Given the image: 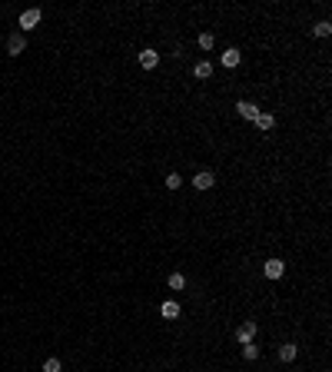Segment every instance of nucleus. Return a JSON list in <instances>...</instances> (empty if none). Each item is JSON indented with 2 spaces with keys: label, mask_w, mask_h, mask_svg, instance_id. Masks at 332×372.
Instances as JSON below:
<instances>
[{
  "label": "nucleus",
  "mask_w": 332,
  "mask_h": 372,
  "mask_svg": "<svg viewBox=\"0 0 332 372\" xmlns=\"http://www.w3.org/2000/svg\"><path fill=\"white\" fill-rule=\"evenodd\" d=\"M23 50H27V40H23V33H20V30L10 33V37H7V54H10V57H20Z\"/></svg>",
  "instance_id": "nucleus-1"
},
{
  "label": "nucleus",
  "mask_w": 332,
  "mask_h": 372,
  "mask_svg": "<svg viewBox=\"0 0 332 372\" xmlns=\"http://www.w3.org/2000/svg\"><path fill=\"white\" fill-rule=\"evenodd\" d=\"M193 186H196L199 193H206V189H213V186H216V176H213L210 170H203V173L193 176Z\"/></svg>",
  "instance_id": "nucleus-2"
},
{
  "label": "nucleus",
  "mask_w": 332,
  "mask_h": 372,
  "mask_svg": "<svg viewBox=\"0 0 332 372\" xmlns=\"http://www.w3.org/2000/svg\"><path fill=\"white\" fill-rule=\"evenodd\" d=\"M253 339H256V322L249 319V322H243V326L236 329V342H239V346H246V342H253Z\"/></svg>",
  "instance_id": "nucleus-3"
},
{
  "label": "nucleus",
  "mask_w": 332,
  "mask_h": 372,
  "mask_svg": "<svg viewBox=\"0 0 332 372\" xmlns=\"http://www.w3.org/2000/svg\"><path fill=\"white\" fill-rule=\"evenodd\" d=\"M40 17H44V13L37 10V7H30V10H23V13H20V30H33V27L40 23Z\"/></svg>",
  "instance_id": "nucleus-4"
},
{
  "label": "nucleus",
  "mask_w": 332,
  "mask_h": 372,
  "mask_svg": "<svg viewBox=\"0 0 332 372\" xmlns=\"http://www.w3.org/2000/svg\"><path fill=\"white\" fill-rule=\"evenodd\" d=\"M236 113H239L243 120H256V117H259V107H256L253 100H239V103H236Z\"/></svg>",
  "instance_id": "nucleus-5"
},
{
  "label": "nucleus",
  "mask_w": 332,
  "mask_h": 372,
  "mask_svg": "<svg viewBox=\"0 0 332 372\" xmlns=\"http://www.w3.org/2000/svg\"><path fill=\"white\" fill-rule=\"evenodd\" d=\"M263 273L269 276V279H282V273H286V263H282V259H266Z\"/></svg>",
  "instance_id": "nucleus-6"
},
{
  "label": "nucleus",
  "mask_w": 332,
  "mask_h": 372,
  "mask_svg": "<svg viewBox=\"0 0 332 372\" xmlns=\"http://www.w3.org/2000/svg\"><path fill=\"white\" fill-rule=\"evenodd\" d=\"M156 63H160V54H156L153 47L140 50V66H143V70H156Z\"/></svg>",
  "instance_id": "nucleus-7"
},
{
  "label": "nucleus",
  "mask_w": 332,
  "mask_h": 372,
  "mask_svg": "<svg viewBox=\"0 0 332 372\" xmlns=\"http://www.w3.org/2000/svg\"><path fill=\"white\" fill-rule=\"evenodd\" d=\"M193 77H196V80H210L213 77V63H210V60H199V63L193 66Z\"/></svg>",
  "instance_id": "nucleus-8"
},
{
  "label": "nucleus",
  "mask_w": 332,
  "mask_h": 372,
  "mask_svg": "<svg viewBox=\"0 0 332 372\" xmlns=\"http://www.w3.org/2000/svg\"><path fill=\"white\" fill-rule=\"evenodd\" d=\"M160 312H163V319H179V303L176 299H166L163 306H160Z\"/></svg>",
  "instance_id": "nucleus-9"
},
{
  "label": "nucleus",
  "mask_w": 332,
  "mask_h": 372,
  "mask_svg": "<svg viewBox=\"0 0 332 372\" xmlns=\"http://www.w3.org/2000/svg\"><path fill=\"white\" fill-rule=\"evenodd\" d=\"M239 60H243V54H239V50H236V47H229V50H226V54H222V66H239Z\"/></svg>",
  "instance_id": "nucleus-10"
},
{
  "label": "nucleus",
  "mask_w": 332,
  "mask_h": 372,
  "mask_svg": "<svg viewBox=\"0 0 332 372\" xmlns=\"http://www.w3.org/2000/svg\"><path fill=\"white\" fill-rule=\"evenodd\" d=\"M296 342H286V346H279V359H282V362H292V359H296Z\"/></svg>",
  "instance_id": "nucleus-11"
},
{
  "label": "nucleus",
  "mask_w": 332,
  "mask_h": 372,
  "mask_svg": "<svg viewBox=\"0 0 332 372\" xmlns=\"http://www.w3.org/2000/svg\"><path fill=\"white\" fill-rule=\"evenodd\" d=\"M253 123L259 126V130H273V126H276V117H269V113H259Z\"/></svg>",
  "instance_id": "nucleus-12"
},
{
  "label": "nucleus",
  "mask_w": 332,
  "mask_h": 372,
  "mask_svg": "<svg viewBox=\"0 0 332 372\" xmlns=\"http://www.w3.org/2000/svg\"><path fill=\"white\" fill-rule=\"evenodd\" d=\"M169 289H176V293H179V289H186V276L173 273V276H169Z\"/></svg>",
  "instance_id": "nucleus-13"
},
{
  "label": "nucleus",
  "mask_w": 332,
  "mask_h": 372,
  "mask_svg": "<svg viewBox=\"0 0 332 372\" xmlns=\"http://www.w3.org/2000/svg\"><path fill=\"white\" fill-rule=\"evenodd\" d=\"M312 33H316V37H329V33H332V23H329V20H319L316 27H312Z\"/></svg>",
  "instance_id": "nucleus-14"
},
{
  "label": "nucleus",
  "mask_w": 332,
  "mask_h": 372,
  "mask_svg": "<svg viewBox=\"0 0 332 372\" xmlns=\"http://www.w3.org/2000/svg\"><path fill=\"white\" fill-rule=\"evenodd\" d=\"M179 186H183V176H179V173L166 176V189H179Z\"/></svg>",
  "instance_id": "nucleus-15"
},
{
  "label": "nucleus",
  "mask_w": 332,
  "mask_h": 372,
  "mask_svg": "<svg viewBox=\"0 0 332 372\" xmlns=\"http://www.w3.org/2000/svg\"><path fill=\"white\" fill-rule=\"evenodd\" d=\"M213 44H216L213 33H199V47H203V50H213Z\"/></svg>",
  "instance_id": "nucleus-16"
},
{
  "label": "nucleus",
  "mask_w": 332,
  "mask_h": 372,
  "mask_svg": "<svg viewBox=\"0 0 332 372\" xmlns=\"http://www.w3.org/2000/svg\"><path fill=\"white\" fill-rule=\"evenodd\" d=\"M243 356H246V359H256V356H259V346H256V342H246V346H243Z\"/></svg>",
  "instance_id": "nucleus-17"
},
{
  "label": "nucleus",
  "mask_w": 332,
  "mask_h": 372,
  "mask_svg": "<svg viewBox=\"0 0 332 372\" xmlns=\"http://www.w3.org/2000/svg\"><path fill=\"white\" fill-rule=\"evenodd\" d=\"M44 372H60V359H47L44 362Z\"/></svg>",
  "instance_id": "nucleus-18"
}]
</instances>
